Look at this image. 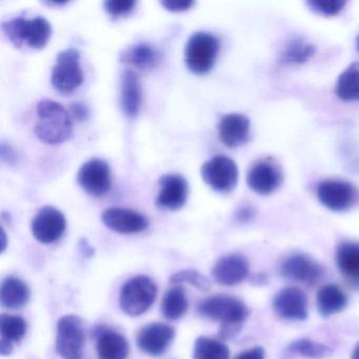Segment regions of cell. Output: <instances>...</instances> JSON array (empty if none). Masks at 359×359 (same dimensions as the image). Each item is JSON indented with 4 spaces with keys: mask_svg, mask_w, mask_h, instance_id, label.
<instances>
[{
    "mask_svg": "<svg viewBox=\"0 0 359 359\" xmlns=\"http://www.w3.org/2000/svg\"><path fill=\"white\" fill-rule=\"evenodd\" d=\"M198 312L207 318L222 323L220 335L224 338L236 334L249 316L247 304L239 298L226 294L205 298L198 304Z\"/></svg>",
    "mask_w": 359,
    "mask_h": 359,
    "instance_id": "obj_1",
    "label": "cell"
},
{
    "mask_svg": "<svg viewBox=\"0 0 359 359\" xmlns=\"http://www.w3.org/2000/svg\"><path fill=\"white\" fill-rule=\"evenodd\" d=\"M35 133L41 142L62 144L72 134V121L68 111L54 100H43L37 104Z\"/></svg>",
    "mask_w": 359,
    "mask_h": 359,
    "instance_id": "obj_2",
    "label": "cell"
},
{
    "mask_svg": "<svg viewBox=\"0 0 359 359\" xmlns=\"http://www.w3.org/2000/svg\"><path fill=\"white\" fill-rule=\"evenodd\" d=\"M3 30L16 47L27 43L33 49H43L52 34L51 24L41 16L33 20L18 18L8 20L3 22Z\"/></svg>",
    "mask_w": 359,
    "mask_h": 359,
    "instance_id": "obj_3",
    "label": "cell"
},
{
    "mask_svg": "<svg viewBox=\"0 0 359 359\" xmlns=\"http://www.w3.org/2000/svg\"><path fill=\"white\" fill-rule=\"evenodd\" d=\"M157 287L154 281L144 275L129 279L121 287L119 304L130 316H140L154 304Z\"/></svg>",
    "mask_w": 359,
    "mask_h": 359,
    "instance_id": "obj_4",
    "label": "cell"
},
{
    "mask_svg": "<svg viewBox=\"0 0 359 359\" xmlns=\"http://www.w3.org/2000/svg\"><path fill=\"white\" fill-rule=\"evenodd\" d=\"M219 53V41L211 33L196 32L189 39L184 60L191 72L203 75L213 68Z\"/></svg>",
    "mask_w": 359,
    "mask_h": 359,
    "instance_id": "obj_5",
    "label": "cell"
},
{
    "mask_svg": "<svg viewBox=\"0 0 359 359\" xmlns=\"http://www.w3.org/2000/svg\"><path fill=\"white\" fill-rule=\"evenodd\" d=\"M83 323L79 316L66 315L57 323L56 351L64 359H81L85 348Z\"/></svg>",
    "mask_w": 359,
    "mask_h": 359,
    "instance_id": "obj_6",
    "label": "cell"
},
{
    "mask_svg": "<svg viewBox=\"0 0 359 359\" xmlns=\"http://www.w3.org/2000/svg\"><path fill=\"white\" fill-rule=\"evenodd\" d=\"M83 81V73L79 50L68 49L60 52L52 71L53 87L62 93H71L81 87Z\"/></svg>",
    "mask_w": 359,
    "mask_h": 359,
    "instance_id": "obj_7",
    "label": "cell"
},
{
    "mask_svg": "<svg viewBox=\"0 0 359 359\" xmlns=\"http://www.w3.org/2000/svg\"><path fill=\"white\" fill-rule=\"evenodd\" d=\"M201 176L216 192L230 193L238 182V168L232 159L217 155L203 163Z\"/></svg>",
    "mask_w": 359,
    "mask_h": 359,
    "instance_id": "obj_8",
    "label": "cell"
},
{
    "mask_svg": "<svg viewBox=\"0 0 359 359\" xmlns=\"http://www.w3.org/2000/svg\"><path fill=\"white\" fill-rule=\"evenodd\" d=\"M317 197L321 205L333 212L351 209L357 201V191L344 180H325L317 186Z\"/></svg>",
    "mask_w": 359,
    "mask_h": 359,
    "instance_id": "obj_9",
    "label": "cell"
},
{
    "mask_svg": "<svg viewBox=\"0 0 359 359\" xmlns=\"http://www.w3.org/2000/svg\"><path fill=\"white\" fill-rule=\"evenodd\" d=\"M77 182L83 190L94 197H102L111 188V169L106 161L91 159L81 165L77 174Z\"/></svg>",
    "mask_w": 359,
    "mask_h": 359,
    "instance_id": "obj_10",
    "label": "cell"
},
{
    "mask_svg": "<svg viewBox=\"0 0 359 359\" xmlns=\"http://www.w3.org/2000/svg\"><path fill=\"white\" fill-rule=\"evenodd\" d=\"M66 217L54 207H43L39 210L32 222L33 236L41 243H55L66 231Z\"/></svg>",
    "mask_w": 359,
    "mask_h": 359,
    "instance_id": "obj_11",
    "label": "cell"
},
{
    "mask_svg": "<svg viewBox=\"0 0 359 359\" xmlns=\"http://www.w3.org/2000/svg\"><path fill=\"white\" fill-rule=\"evenodd\" d=\"M279 271L285 278L309 285H316L323 276V266L304 254H294L283 260Z\"/></svg>",
    "mask_w": 359,
    "mask_h": 359,
    "instance_id": "obj_12",
    "label": "cell"
},
{
    "mask_svg": "<svg viewBox=\"0 0 359 359\" xmlns=\"http://www.w3.org/2000/svg\"><path fill=\"white\" fill-rule=\"evenodd\" d=\"M283 182V172L279 165L272 161H259L254 163L247 176L248 186L259 195L275 192Z\"/></svg>",
    "mask_w": 359,
    "mask_h": 359,
    "instance_id": "obj_13",
    "label": "cell"
},
{
    "mask_svg": "<svg viewBox=\"0 0 359 359\" xmlns=\"http://www.w3.org/2000/svg\"><path fill=\"white\" fill-rule=\"evenodd\" d=\"M273 309L281 318L304 320L308 317V299L298 287H285L273 298Z\"/></svg>",
    "mask_w": 359,
    "mask_h": 359,
    "instance_id": "obj_14",
    "label": "cell"
},
{
    "mask_svg": "<svg viewBox=\"0 0 359 359\" xmlns=\"http://www.w3.org/2000/svg\"><path fill=\"white\" fill-rule=\"evenodd\" d=\"M175 331L171 325L154 323L140 330L137 335V346L142 352L151 356L163 354L171 344Z\"/></svg>",
    "mask_w": 359,
    "mask_h": 359,
    "instance_id": "obj_15",
    "label": "cell"
},
{
    "mask_svg": "<svg viewBox=\"0 0 359 359\" xmlns=\"http://www.w3.org/2000/svg\"><path fill=\"white\" fill-rule=\"evenodd\" d=\"M102 222L110 230L121 234H136L148 229V218L134 210L111 208L102 214Z\"/></svg>",
    "mask_w": 359,
    "mask_h": 359,
    "instance_id": "obj_16",
    "label": "cell"
},
{
    "mask_svg": "<svg viewBox=\"0 0 359 359\" xmlns=\"http://www.w3.org/2000/svg\"><path fill=\"white\" fill-rule=\"evenodd\" d=\"M161 190L156 198L157 207L163 210H180L188 198V182L180 174H167L159 180Z\"/></svg>",
    "mask_w": 359,
    "mask_h": 359,
    "instance_id": "obj_17",
    "label": "cell"
},
{
    "mask_svg": "<svg viewBox=\"0 0 359 359\" xmlns=\"http://www.w3.org/2000/svg\"><path fill=\"white\" fill-rule=\"evenodd\" d=\"M249 262L238 253L229 254L220 258L212 271L216 283L229 287L243 283L249 276Z\"/></svg>",
    "mask_w": 359,
    "mask_h": 359,
    "instance_id": "obj_18",
    "label": "cell"
},
{
    "mask_svg": "<svg viewBox=\"0 0 359 359\" xmlns=\"http://www.w3.org/2000/svg\"><path fill=\"white\" fill-rule=\"evenodd\" d=\"M250 119L243 114H228L218 125L220 140L229 148H237L248 142L250 135Z\"/></svg>",
    "mask_w": 359,
    "mask_h": 359,
    "instance_id": "obj_19",
    "label": "cell"
},
{
    "mask_svg": "<svg viewBox=\"0 0 359 359\" xmlns=\"http://www.w3.org/2000/svg\"><path fill=\"white\" fill-rule=\"evenodd\" d=\"M338 270L348 285L359 289V243L342 241L336 249Z\"/></svg>",
    "mask_w": 359,
    "mask_h": 359,
    "instance_id": "obj_20",
    "label": "cell"
},
{
    "mask_svg": "<svg viewBox=\"0 0 359 359\" xmlns=\"http://www.w3.org/2000/svg\"><path fill=\"white\" fill-rule=\"evenodd\" d=\"M142 102V86L137 75L133 71H125L121 83V104L123 113L131 118L137 116Z\"/></svg>",
    "mask_w": 359,
    "mask_h": 359,
    "instance_id": "obj_21",
    "label": "cell"
},
{
    "mask_svg": "<svg viewBox=\"0 0 359 359\" xmlns=\"http://www.w3.org/2000/svg\"><path fill=\"white\" fill-rule=\"evenodd\" d=\"M97 353L100 359H126L129 354V342L117 332L102 330L98 332Z\"/></svg>",
    "mask_w": 359,
    "mask_h": 359,
    "instance_id": "obj_22",
    "label": "cell"
},
{
    "mask_svg": "<svg viewBox=\"0 0 359 359\" xmlns=\"http://www.w3.org/2000/svg\"><path fill=\"white\" fill-rule=\"evenodd\" d=\"M30 289L22 279L8 277L1 283L0 302L1 306L10 310L22 308L30 299Z\"/></svg>",
    "mask_w": 359,
    "mask_h": 359,
    "instance_id": "obj_23",
    "label": "cell"
},
{
    "mask_svg": "<svg viewBox=\"0 0 359 359\" xmlns=\"http://www.w3.org/2000/svg\"><path fill=\"white\" fill-rule=\"evenodd\" d=\"M121 62L131 65L140 70H151L157 67L161 60L158 50L149 43H140L131 46L121 55Z\"/></svg>",
    "mask_w": 359,
    "mask_h": 359,
    "instance_id": "obj_24",
    "label": "cell"
},
{
    "mask_svg": "<svg viewBox=\"0 0 359 359\" xmlns=\"http://www.w3.org/2000/svg\"><path fill=\"white\" fill-rule=\"evenodd\" d=\"M317 309L323 317L337 314L344 310L348 304L346 293L337 285H327L317 293Z\"/></svg>",
    "mask_w": 359,
    "mask_h": 359,
    "instance_id": "obj_25",
    "label": "cell"
},
{
    "mask_svg": "<svg viewBox=\"0 0 359 359\" xmlns=\"http://www.w3.org/2000/svg\"><path fill=\"white\" fill-rule=\"evenodd\" d=\"M336 95L344 102H359V62H353L338 77Z\"/></svg>",
    "mask_w": 359,
    "mask_h": 359,
    "instance_id": "obj_26",
    "label": "cell"
},
{
    "mask_svg": "<svg viewBox=\"0 0 359 359\" xmlns=\"http://www.w3.org/2000/svg\"><path fill=\"white\" fill-rule=\"evenodd\" d=\"M193 359H230V350L219 340L199 337L195 341Z\"/></svg>",
    "mask_w": 359,
    "mask_h": 359,
    "instance_id": "obj_27",
    "label": "cell"
},
{
    "mask_svg": "<svg viewBox=\"0 0 359 359\" xmlns=\"http://www.w3.org/2000/svg\"><path fill=\"white\" fill-rule=\"evenodd\" d=\"M161 309L163 315L171 320L184 316L188 310V299L184 289L182 287H174L167 291L163 296Z\"/></svg>",
    "mask_w": 359,
    "mask_h": 359,
    "instance_id": "obj_28",
    "label": "cell"
},
{
    "mask_svg": "<svg viewBox=\"0 0 359 359\" xmlns=\"http://www.w3.org/2000/svg\"><path fill=\"white\" fill-rule=\"evenodd\" d=\"M314 46L306 43L300 39H292L281 52L280 60L285 65H300L308 62L314 55Z\"/></svg>",
    "mask_w": 359,
    "mask_h": 359,
    "instance_id": "obj_29",
    "label": "cell"
},
{
    "mask_svg": "<svg viewBox=\"0 0 359 359\" xmlns=\"http://www.w3.org/2000/svg\"><path fill=\"white\" fill-rule=\"evenodd\" d=\"M289 352L291 354L306 357V358L321 359L331 356L333 350L325 344L304 338V339H298L292 342L289 346Z\"/></svg>",
    "mask_w": 359,
    "mask_h": 359,
    "instance_id": "obj_30",
    "label": "cell"
},
{
    "mask_svg": "<svg viewBox=\"0 0 359 359\" xmlns=\"http://www.w3.org/2000/svg\"><path fill=\"white\" fill-rule=\"evenodd\" d=\"M27 321L15 315L3 314L0 317L1 338L11 342L20 341L27 333Z\"/></svg>",
    "mask_w": 359,
    "mask_h": 359,
    "instance_id": "obj_31",
    "label": "cell"
},
{
    "mask_svg": "<svg viewBox=\"0 0 359 359\" xmlns=\"http://www.w3.org/2000/svg\"><path fill=\"white\" fill-rule=\"evenodd\" d=\"M171 283H189V285H193V287H197V289L201 290V291H208L210 287H211L209 279L205 275L195 270H184L175 273L171 277Z\"/></svg>",
    "mask_w": 359,
    "mask_h": 359,
    "instance_id": "obj_32",
    "label": "cell"
},
{
    "mask_svg": "<svg viewBox=\"0 0 359 359\" xmlns=\"http://www.w3.org/2000/svg\"><path fill=\"white\" fill-rule=\"evenodd\" d=\"M346 4V1H341V0H330V1L311 0L306 3V6L314 13L332 18V16L338 15L344 10Z\"/></svg>",
    "mask_w": 359,
    "mask_h": 359,
    "instance_id": "obj_33",
    "label": "cell"
},
{
    "mask_svg": "<svg viewBox=\"0 0 359 359\" xmlns=\"http://www.w3.org/2000/svg\"><path fill=\"white\" fill-rule=\"evenodd\" d=\"M104 10L114 18L129 15L136 7L134 0H107L104 4Z\"/></svg>",
    "mask_w": 359,
    "mask_h": 359,
    "instance_id": "obj_34",
    "label": "cell"
},
{
    "mask_svg": "<svg viewBox=\"0 0 359 359\" xmlns=\"http://www.w3.org/2000/svg\"><path fill=\"white\" fill-rule=\"evenodd\" d=\"M161 6L170 12H184L191 9L195 5L193 0H163Z\"/></svg>",
    "mask_w": 359,
    "mask_h": 359,
    "instance_id": "obj_35",
    "label": "cell"
},
{
    "mask_svg": "<svg viewBox=\"0 0 359 359\" xmlns=\"http://www.w3.org/2000/svg\"><path fill=\"white\" fill-rule=\"evenodd\" d=\"M69 114L76 121H83L89 117V110L81 102H75V104H71L70 109H69Z\"/></svg>",
    "mask_w": 359,
    "mask_h": 359,
    "instance_id": "obj_36",
    "label": "cell"
},
{
    "mask_svg": "<svg viewBox=\"0 0 359 359\" xmlns=\"http://www.w3.org/2000/svg\"><path fill=\"white\" fill-rule=\"evenodd\" d=\"M235 359H266V354L262 346H255L239 353Z\"/></svg>",
    "mask_w": 359,
    "mask_h": 359,
    "instance_id": "obj_37",
    "label": "cell"
},
{
    "mask_svg": "<svg viewBox=\"0 0 359 359\" xmlns=\"http://www.w3.org/2000/svg\"><path fill=\"white\" fill-rule=\"evenodd\" d=\"M0 154H1V159H3L4 163H7L8 165H14L18 161V154H16L15 151L10 144H6V142L1 144Z\"/></svg>",
    "mask_w": 359,
    "mask_h": 359,
    "instance_id": "obj_38",
    "label": "cell"
},
{
    "mask_svg": "<svg viewBox=\"0 0 359 359\" xmlns=\"http://www.w3.org/2000/svg\"><path fill=\"white\" fill-rule=\"evenodd\" d=\"M254 217V210L250 205H243L237 211L236 218L241 222H248Z\"/></svg>",
    "mask_w": 359,
    "mask_h": 359,
    "instance_id": "obj_39",
    "label": "cell"
},
{
    "mask_svg": "<svg viewBox=\"0 0 359 359\" xmlns=\"http://www.w3.org/2000/svg\"><path fill=\"white\" fill-rule=\"evenodd\" d=\"M12 352H13V342L1 338L0 339V354L3 356H7V355L11 354Z\"/></svg>",
    "mask_w": 359,
    "mask_h": 359,
    "instance_id": "obj_40",
    "label": "cell"
},
{
    "mask_svg": "<svg viewBox=\"0 0 359 359\" xmlns=\"http://www.w3.org/2000/svg\"><path fill=\"white\" fill-rule=\"evenodd\" d=\"M1 243H3V245H1V252L5 251L6 247H7V237H6L5 230H1Z\"/></svg>",
    "mask_w": 359,
    "mask_h": 359,
    "instance_id": "obj_41",
    "label": "cell"
},
{
    "mask_svg": "<svg viewBox=\"0 0 359 359\" xmlns=\"http://www.w3.org/2000/svg\"><path fill=\"white\" fill-rule=\"evenodd\" d=\"M351 359H359V344H357L356 348H354L352 353V357Z\"/></svg>",
    "mask_w": 359,
    "mask_h": 359,
    "instance_id": "obj_42",
    "label": "cell"
},
{
    "mask_svg": "<svg viewBox=\"0 0 359 359\" xmlns=\"http://www.w3.org/2000/svg\"><path fill=\"white\" fill-rule=\"evenodd\" d=\"M353 170H355L356 172H359V161H356L354 165H352Z\"/></svg>",
    "mask_w": 359,
    "mask_h": 359,
    "instance_id": "obj_43",
    "label": "cell"
},
{
    "mask_svg": "<svg viewBox=\"0 0 359 359\" xmlns=\"http://www.w3.org/2000/svg\"><path fill=\"white\" fill-rule=\"evenodd\" d=\"M356 49L357 51L359 52V34L358 36L356 37Z\"/></svg>",
    "mask_w": 359,
    "mask_h": 359,
    "instance_id": "obj_44",
    "label": "cell"
}]
</instances>
